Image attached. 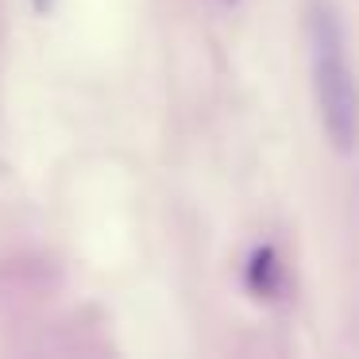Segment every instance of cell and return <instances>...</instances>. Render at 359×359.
Here are the masks:
<instances>
[{
    "label": "cell",
    "instance_id": "3",
    "mask_svg": "<svg viewBox=\"0 0 359 359\" xmlns=\"http://www.w3.org/2000/svg\"><path fill=\"white\" fill-rule=\"evenodd\" d=\"M32 4H35V12H43V16H47V12H50V4H55V0H32Z\"/></svg>",
    "mask_w": 359,
    "mask_h": 359
},
{
    "label": "cell",
    "instance_id": "1",
    "mask_svg": "<svg viewBox=\"0 0 359 359\" xmlns=\"http://www.w3.org/2000/svg\"><path fill=\"white\" fill-rule=\"evenodd\" d=\"M305 39H309V70L320 104V124L332 147L348 155L359 143V81L348 66L340 20L325 0H313L305 12Z\"/></svg>",
    "mask_w": 359,
    "mask_h": 359
},
{
    "label": "cell",
    "instance_id": "2",
    "mask_svg": "<svg viewBox=\"0 0 359 359\" xmlns=\"http://www.w3.org/2000/svg\"><path fill=\"white\" fill-rule=\"evenodd\" d=\"M248 286L255 290L259 297H274L282 290V266L274 248H259L248 263Z\"/></svg>",
    "mask_w": 359,
    "mask_h": 359
}]
</instances>
